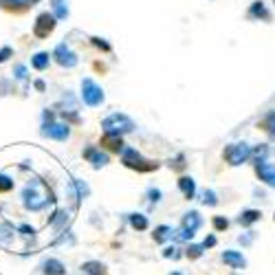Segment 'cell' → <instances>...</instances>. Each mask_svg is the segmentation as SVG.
<instances>
[{"mask_svg": "<svg viewBox=\"0 0 275 275\" xmlns=\"http://www.w3.org/2000/svg\"><path fill=\"white\" fill-rule=\"evenodd\" d=\"M40 187H42V181H40V178H31V181L22 187V192H20L22 207L27 211H31V213H38V211L47 209V205L51 203L49 198L40 192Z\"/></svg>", "mask_w": 275, "mask_h": 275, "instance_id": "1", "label": "cell"}, {"mask_svg": "<svg viewBox=\"0 0 275 275\" xmlns=\"http://www.w3.org/2000/svg\"><path fill=\"white\" fill-rule=\"evenodd\" d=\"M101 130H104V135L121 137V135H128V132L135 130V121L124 113H113L101 121Z\"/></svg>", "mask_w": 275, "mask_h": 275, "instance_id": "2", "label": "cell"}, {"mask_svg": "<svg viewBox=\"0 0 275 275\" xmlns=\"http://www.w3.org/2000/svg\"><path fill=\"white\" fill-rule=\"evenodd\" d=\"M81 101H84L86 106H90V108H97V106H101L106 101L104 88H101L95 79L84 77L81 79Z\"/></svg>", "mask_w": 275, "mask_h": 275, "instance_id": "3", "label": "cell"}, {"mask_svg": "<svg viewBox=\"0 0 275 275\" xmlns=\"http://www.w3.org/2000/svg\"><path fill=\"white\" fill-rule=\"evenodd\" d=\"M121 161H124L126 167L137 170V172H152V170H156V167H159V163L145 161L143 156L135 150V147H124V152H121Z\"/></svg>", "mask_w": 275, "mask_h": 275, "instance_id": "4", "label": "cell"}, {"mask_svg": "<svg viewBox=\"0 0 275 275\" xmlns=\"http://www.w3.org/2000/svg\"><path fill=\"white\" fill-rule=\"evenodd\" d=\"M40 137L53 141H69L70 139V126L62 121H47L40 126Z\"/></svg>", "mask_w": 275, "mask_h": 275, "instance_id": "5", "label": "cell"}, {"mask_svg": "<svg viewBox=\"0 0 275 275\" xmlns=\"http://www.w3.org/2000/svg\"><path fill=\"white\" fill-rule=\"evenodd\" d=\"M51 60H55V62L62 66V69H75V66L79 64L77 53H75V51L70 49L66 42H60L58 47L53 49V53H51Z\"/></svg>", "mask_w": 275, "mask_h": 275, "instance_id": "6", "label": "cell"}, {"mask_svg": "<svg viewBox=\"0 0 275 275\" xmlns=\"http://www.w3.org/2000/svg\"><path fill=\"white\" fill-rule=\"evenodd\" d=\"M55 27H58V20L53 18V13L42 11V13H38V18H35V22H33V35L38 40H44L55 31Z\"/></svg>", "mask_w": 275, "mask_h": 275, "instance_id": "7", "label": "cell"}, {"mask_svg": "<svg viewBox=\"0 0 275 275\" xmlns=\"http://www.w3.org/2000/svg\"><path fill=\"white\" fill-rule=\"evenodd\" d=\"M225 159L229 165H242L244 161L251 159V147H249L247 143H231L225 147Z\"/></svg>", "mask_w": 275, "mask_h": 275, "instance_id": "8", "label": "cell"}, {"mask_svg": "<svg viewBox=\"0 0 275 275\" xmlns=\"http://www.w3.org/2000/svg\"><path fill=\"white\" fill-rule=\"evenodd\" d=\"M203 225V218L198 211H187L185 218H183V227H181V240H192L194 238V233L198 231V227Z\"/></svg>", "mask_w": 275, "mask_h": 275, "instance_id": "9", "label": "cell"}, {"mask_svg": "<svg viewBox=\"0 0 275 275\" xmlns=\"http://www.w3.org/2000/svg\"><path fill=\"white\" fill-rule=\"evenodd\" d=\"M84 159L90 163V165L95 167V170H99V167H106L108 165V154L106 152H101L99 147H95V145H88L84 150Z\"/></svg>", "mask_w": 275, "mask_h": 275, "instance_id": "10", "label": "cell"}, {"mask_svg": "<svg viewBox=\"0 0 275 275\" xmlns=\"http://www.w3.org/2000/svg\"><path fill=\"white\" fill-rule=\"evenodd\" d=\"M69 194L75 201V205H79L81 201H86V198L90 196V187L86 185L84 181H79V178H73V181L69 183Z\"/></svg>", "mask_w": 275, "mask_h": 275, "instance_id": "11", "label": "cell"}, {"mask_svg": "<svg viewBox=\"0 0 275 275\" xmlns=\"http://www.w3.org/2000/svg\"><path fill=\"white\" fill-rule=\"evenodd\" d=\"M40 0H0V9L4 11H13V13H22L29 7H35Z\"/></svg>", "mask_w": 275, "mask_h": 275, "instance_id": "12", "label": "cell"}, {"mask_svg": "<svg viewBox=\"0 0 275 275\" xmlns=\"http://www.w3.org/2000/svg\"><path fill=\"white\" fill-rule=\"evenodd\" d=\"M40 271L44 275H66V267L58 258H44L42 264H40Z\"/></svg>", "mask_w": 275, "mask_h": 275, "instance_id": "13", "label": "cell"}, {"mask_svg": "<svg viewBox=\"0 0 275 275\" xmlns=\"http://www.w3.org/2000/svg\"><path fill=\"white\" fill-rule=\"evenodd\" d=\"M13 240H16V227H13V222L2 220L0 222V247H11Z\"/></svg>", "mask_w": 275, "mask_h": 275, "instance_id": "14", "label": "cell"}, {"mask_svg": "<svg viewBox=\"0 0 275 275\" xmlns=\"http://www.w3.org/2000/svg\"><path fill=\"white\" fill-rule=\"evenodd\" d=\"M256 174L260 176V181H264L267 185L275 187V167L271 163L262 161V163H256Z\"/></svg>", "mask_w": 275, "mask_h": 275, "instance_id": "15", "label": "cell"}, {"mask_svg": "<svg viewBox=\"0 0 275 275\" xmlns=\"http://www.w3.org/2000/svg\"><path fill=\"white\" fill-rule=\"evenodd\" d=\"M222 262L229 264L231 269H244L247 267V260H244V256L238 253V251H225L222 253Z\"/></svg>", "mask_w": 275, "mask_h": 275, "instance_id": "16", "label": "cell"}, {"mask_svg": "<svg viewBox=\"0 0 275 275\" xmlns=\"http://www.w3.org/2000/svg\"><path fill=\"white\" fill-rule=\"evenodd\" d=\"M51 13L55 20H66L69 18V0H51Z\"/></svg>", "mask_w": 275, "mask_h": 275, "instance_id": "17", "label": "cell"}, {"mask_svg": "<svg viewBox=\"0 0 275 275\" xmlns=\"http://www.w3.org/2000/svg\"><path fill=\"white\" fill-rule=\"evenodd\" d=\"M51 66V55L47 51H38V53L31 55V69L35 70H47Z\"/></svg>", "mask_w": 275, "mask_h": 275, "instance_id": "18", "label": "cell"}, {"mask_svg": "<svg viewBox=\"0 0 275 275\" xmlns=\"http://www.w3.org/2000/svg\"><path fill=\"white\" fill-rule=\"evenodd\" d=\"M66 222H69V211L66 209H55L53 216L49 218V225L55 229V231H62L66 227Z\"/></svg>", "mask_w": 275, "mask_h": 275, "instance_id": "19", "label": "cell"}, {"mask_svg": "<svg viewBox=\"0 0 275 275\" xmlns=\"http://www.w3.org/2000/svg\"><path fill=\"white\" fill-rule=\"evenodd\" d=\"M79 275H106V264L97 262V260H88V262L81 264Z\"/></svg>", "mask_w": 275, "mask_h": 275, "instance_id": "20", "label": "cell"}, {"mask_svg": "<svg viewBox=\"0 0 275 275\" xmlns=\"http://www.w3.org/2000/svg\"><path fill=\"white\" fill-rule=\"evenodd\" d=\"M101 145L108 147L110 152H124V141H121V137L104 135V137H101Z\"/></svg>", "mask_w": 275, "mask_h": 275, "instance_id": "21", "label": "cell"}, {"mask_svg": "<svg viewBox=\"0 0 275 275\" xmlns=\"http://www.w3.org/2000/svg\"><path fill=\"white\" fill-rule=\"evenodd\" d=\"M178 187H181V192L185 194V198H194V194H196V183H194V178L181 176V178H178Z\"/></svg>", "mask_w": 275, "mask_h": 275, "instance_id": "22", "label": "cell"}, {"mask_svg": "<svg viewBox=\"0 0 275 275\" xmlns=\"http://www.w3.org/2000/svg\"><path fill=\"white\" fill-rule=\"evenodd\" d=\"M260 216H262V213H260L258 209H247V211H242L240 216H238V222H240L242 227H251L253 222L260 220Z\"/></svg>", "mask_w": 275, "mask_h": 275, "instance_id": "23", "label": "cell"}, {"mask_svg": "<svg viewBox=\"0 0 275 275\" xmlns=\"http://www.w3.org/2000/svg\"><path fill=\"white\" fill-rule=\"evenodd\" d=\"M13 187H16V181L7 172H0V194H9Z\"/></svg>", "mask_w": 275, "mask_h": 275, "instance_id": "24", "label": "cell"}, {"mask_svg": "<svg viewBox=\"0 0 275 275\" xmlns=\"http://www.w3.org/2000/svg\"><path fill=\"white\" fill-rule=\"evenodd\" d=\"M130 225L135 227L137 231H145L150 222H147V218L143 216V213H130Z\"/></svg>", "mask_w": 275, "mask_h": 275, "instance_id": "25", "label": "cell"}, {"mask_svg": "<svg viewBox=\"0 0 275 275\" xmlns=\"http://www.w3.org/2000/svg\"><path fill=\"white\" fill-rule=\"evenodd\" d=\"M249 16H251V18H264V20L271 18V16H269V11H267V7H264L262 0H260V2H253V4H251V11H249Z\"/></svg>", "mask_w": 275, "mask_h": 275, "instance_id": "26", "label": "cell"}, {"mask_svg": "<svg viewBox=\"0 0 275 275\" xmlns=\"http://www.w3.org/2000/svg\"><path fill=\"white\" fill-rule=\"evenodd\" d=\"M13 79L22 81V84L27 86L29 84V70H27V66H24V64H16V66H13Z\"/></svg>", "mask_w": 275, "mask_h": 275, "instance_id": "27", "label": "cell"}, {"mask_svg": "<svg viewBox=\"0 0 275 275\" xmlns=\"http://www.w3.org/2000/svg\"><path fill=\"white\" fill-rule=\"evenodd\" d=\"M262 128L269 132V137L275 141V113H269L267 117H264V121H262Z\"/></svg>", "mask_w": 275, "mask_h": 275, "instance_id": "28", "label": "cell"}, {"mask_svg": "<svg viewBox=\"0 0 275 275\" xmlns=\"http://www.w3.org/2000/svg\"><path fill=\"white\" fill-rule=\"evenodd\" d=\"M16 233H20V236L24 238H31V240H35V236H38V231H35V227L27 225V222H22V225L16 227Z\"/></svg>", "mask_w": 275, "mask_h": 275, "instance_id": "29", "label": "cell"}, {"mask_svg": "<svg viewBox=\"0 0 275 275\" xmlns=\"http://www.w3.org/2000/svg\"><path fill=\"white\" fill-rule=\"evenodd\" d=\"M170 236H172V229H170V227L161 225V227L154 229V240H156V242H165Z\"/></svg>", "mask_w": 275, "mask_h": 275, "instance_id": "30", "label": "cell"}, {"mask_svg": "<svg viewBox=\"0 0 275 275\" xmlns=\"http://www.w3.org/2000/svg\"><path fill=\"white\" fill-rule=\"evenodd\" d=\"M203 203H205V205H218V198H216V192H211V190H205L203 192V198H201Z\"/></svg>", "mask_w": 275, "mask_h": 275, "instance_id": "31", "label": "cell"}, {"mask_svg": "<svg viewBox=\"0 0 275 275\" xmlns=\"http://www.w3.org/2000/svg\"><path fill=\"white\" fill-rule=\"evenodd\" d=\"M201 256H203V244H190V249H187V258L198 260Z\"/></svg>", "mask_w": 275, "mask_h": 275, "instance_id": "32", "label": "cell"}, {"mask_svg": "<svg viewBox=\"0 0 275 275\" xmlns=\"http://www.w3.org/2000/svg\"><path fill=\"white\" fill-rule=\"evenodd\" d=\"M9 58H13V47L4 44V47H0V64L9 62Z\"/></svg>", "mask_w": 275, "mask_h": 275, "instance_id": "33", "label": "cell"}, {"mask_svg": "<svg viewBox=\"0 0 275 275\" xmlns=\"http://www.w3.org/2000/svg\"><path fill=\"white\" fill-rule=\"evenodd\" d=\"M229 227V220L222 216H216L213 218V229H218V231H225V229Z\"/></svg>", "mask_w": 275, "mask_h": 275, "instance_id": "34", "label": "cell"}, {"mask_svg": "<svg viewBox=\"0 0 275 275\" xmlns=\"http://www.w3.org/2000/svg\"><path fill=\"white\" fill-rule=\"evenodd\" d=\"M90 42H93L97 49H101V51H110V44L106 42L104 38H90Z\"/></svg>", "mask_w": 275, "mask_h": 275, "instance_id": "35", "label": "cell"}, {"mask_svg": "<svg viewBox=\"0 0 275 275\" xmlns=\"http://www.w3.org/2000/svg\"><path fill=\"white\" fill-rule=\"evenodd\" d=\"M267 152H269V147H267V145H262V147H258V150H256V156H258V163H262V161H264V156H267Z\"/></svg>", "mask_w": 275, "mask_h": 275, "instance_id": "36", "label": "cell"}, {"mask_svg": "<svg viewBox=\"0 0 275 275\" xmlns=\"http://www.w3.org/2000/svg\"><path fill=\"white\" fill-rule=\"evenodd\" d=\"M47 121H55V113H53V110H44V113H42V124H47Z\"/></svg>", "mask_w": 275, "mask_h": 275, "instance_id": "37", "label": "cell"}, {"mask_svg": "<svg viewBox=\"0 0 275 275\" xmlns=\"http://www.w3.org/2000/svg\"><path fill=\"white\" fill-rule=\"evenodd\" d=\"M147 196H150L152 203H159L161 201V192L159 190H150V192H147Z\"/></svg>", "mask_w": 275, "mask_h": 275, "instance_id": "38", "label": "cell"}, {"mask_svg": "<svg viewBox=\"0 0 275 275\" xmlns=\"http://www.w3.org/2000/svg\"><path fill=\"white\" fill-rule=\"evenodd\" d=\"M33 86H35V90H40V93H44V90H47V84H44L42 79H35Z\"/></svg>", "mask_w": 275, "mask_h": 275, "instance_id": "39", "label": "cell"}, {"mask_svg": "<svg viewBox=\"0 0 275 275\" xmlns=\"http://www.w3.org/2000/svg\"><path fill=\"white\" fill-rule=\"evenodd\" d=\"M163 258H176V249L174 247H167L165 251H163Z\"/></svg>", "mask_w": 275, "mask_h": 275, "instance_id": "40", "label": "cell"}, {"mask_svg": "<svg viewBox=\"0 0 275 275\" xmlns=\"http://www.w3.org/2000/svg\"><path fill=\"white\" fill-rule=\"evenodd\" d=\"M213 244H216V238H213V236H209L205 242H203V249H207V247H213Z\"/></svg>", "mask_w": 275, "mask_h": 275, "instance_id": "41", "label": "cell"}, {"mask_svg": "<svg viewBox=\"0 0 275 275\" xmlns=\"http://www.w3.org/2000/svg\"><path fill=\"white\" fill-rule=\"evenodd\" d=\"M172 275H181V273H172Z\"/></svg>", "mask_w": 275, "mask_h": 275, "instance_id": "42", "label": "cell"}, {"mask_svg": "<svg viewBox=\"0 0 275 275\" xmlns=\"http://www.w3.org/2000/svg\"><path fill=\"white\" fill-rule=\"evenodd\" d=\"M273 2H275V0H273Z\"/></svg>", "mask_w": 275, "mask_h": 275, "instance_id": "43", "label": "cell"}]
</instances>
